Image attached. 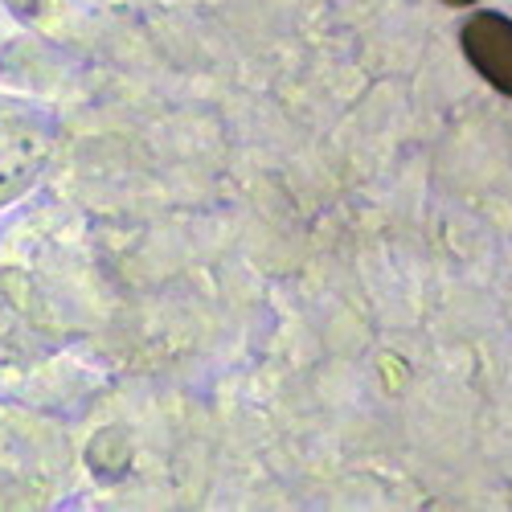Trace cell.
Instances as JSON below:
<instances>
[{
	"label": "cell",
	"mask_w": 512,
	"mask_h": 512,
	"mask_svg": "<svg viewBox=\"0 0 512 512\" xmlns=\"http://www.w3.org/2000/svg\"><path fill=\"white\" fill-rule=\"evenodd\" d=\"M447 9H467V5H476V0H443Z\"/></svg>",
	"instance_id": "2"
},
{
	"label": "cell",
	"mask_w": 512,
	"mask_h": 512,
	"mask_svg": "<svg viewBox=\"0 0 512 512\" xmlns=\"http://www.w3.org/2000/svg\"><path fill=\"white\" fill-rule=\"evenodd\" d=\"M463 58L472 62V70L488 82L492 91L512 99V17L504 13H472L459 29Z\"/></svg>",
	"instance_id": "1"
}]
</instances>
